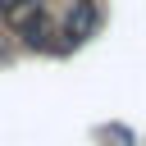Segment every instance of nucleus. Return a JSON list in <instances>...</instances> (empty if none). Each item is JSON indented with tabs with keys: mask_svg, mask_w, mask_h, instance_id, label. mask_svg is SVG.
<instances>
[{
	"mask_svg": "<svg viewBox=\"0 0 146 146\" xmlns=\"http://www.w3.org/2000/svg\"><path fill=\"white\" fill-rule=\"evenodd\" d=\"M100 23H105V5L100 0H68V9H64V18L55 23L59 27V50H78V46H87L96 32H100Z\"/></svg>",
	"mask_w": 146,
	"mask_h": 146,
	"instance_id": "nucleus-1",
	"label": "nucleus"
},
{
	"mask_svg": "<svg viewBox=\"0 0 146 146\" xmlns=\"http://www.w3.org/2000/svg\"><path fill=\"white\" fill-rule=\"evenodd\" d=\"M27 5H32V0H0V14H5V18H14V14H18V9H27Z\"/></svg>",
	"mask_w": 146,
	"mask_h": 146,
	"instance_id": "nucleus-3",
	"label": "nucleus"
},
{
	"mask_svg": "<svg viewBox=\"0 0 146 146\" xmlns=\"http://www.w3.org/2000/svg\"><path fill=\"white\" fill-rule=\"evenodd\" d=\"M9 23L18 27V36H23V46H27V50H59V46H55L59 27L50 23V14H46V5H41V0H32L27 9H18Z\"/></svg>",
	"mask_w": 146,
	"mask_h": 146,
	"instance_id": "nucleus-2",
	"label": "nucleus"
}]
</instances>
